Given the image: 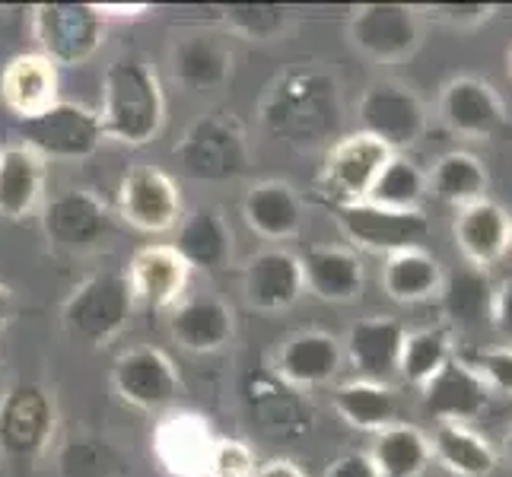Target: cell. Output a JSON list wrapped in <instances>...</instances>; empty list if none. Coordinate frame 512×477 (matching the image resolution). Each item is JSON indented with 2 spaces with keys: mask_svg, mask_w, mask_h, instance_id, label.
<instances>
[{
  "mask_svg": "<svg viewBox=\"0 0 512 477\" xmlns=\"http://www.w3.org/2000/svg\"><path fill=\"white\" fill-rule=\"evenodd\" d=\"M458 357L455 331L446 325H430V328H414L408 331L398 360V376L417 392H423L443 369Z\"/></svg>",
  "mask_w": 512,
  "mask_h": 477,
  "instance_id": "1f68e13d",
  "label": "cell"
},
{
  "mask_svg": "<svg viewBox=\"0 0 512 477\" xmlns=\"http://www.w3.org/2000/svg\"><path fill=\"white\" fill-rule=\"evenodd\" d=\"M226 23L249 39L268 42L287 26V10L277 4H233L226 7Z\"/></svg>",
  "mask_w": 512,
  "mask_h": 477,
  "instance_id": "ab89813d",
  "label": "cell"
},
{
  "mask_svg": "<svg viewBox=\"0 0 512 477\" xmlns=\"http://www.w3.org/2000/svg\"><path fill=\"white\" fill-rule=\"evenodd\" d=\"M487 322L503 338V344H512V277H503L493 284Z\"/></svg>",
  "mask_w": 512,
  "mask_h": 477,
  "instance_id": "7bdbcfd3",
  "label": "cell"
},
{
  "mask_svg": "<svg viewBox=\"0 0 512 477\" xmlns=\"http://www.w3.org/2000/svg\"><path fill=\"white\" fill-rule=\"evenodd\" d=\"M42 223L48 239L58 242L61 249H90L109 229V214L93 194L67 191L45 207Z\"/></svg>",
  "mask_w": 512,
  "mask_h": 477,
  "instance_id": "cb8c5ba5",
  "label": "cell"
},
{
  "mask_svg": "<svg viewBox=\"0 0 512 477\" xmlns=\"http://www.w3.org/2000/svg\"><path fill=\"white\" fill-rule=\"evenodd\" d=\"M369 462L376 465L379 477H423L433 465L430 433L398 420L392 427L373 433Z\"/></svg>",
  "mask_w": 512,
  "mask_h": 477,
  "instance_id": "f1b7e54d",
  "label": "cell"
},
{
  "mask_svg": "<svg viewBox=\"0 0 512 477\" xmlns=\"http://www.w3.org/2000/svg\"><path fill=\"white\" fill-rule=\"evenodd\" d=\"M102 7L93 4H39L32 10V35L39 55L51 64L77 67L96 55L102 45Z\"/></svg>",
  "mask_w": 512,
  "mask_h": 477,
  "instance_id": "9c48e42d",
  "label": "cell"
},
{
  "mask_svg": "<svg viewBox=\"0 0 512 477\" xmlns=\"http://www.w3.org/2000/svg\"><path fill=\"white\" fill-rule=\"evenodd\" d=\"M55 430V404L35 382H16L0 398V455L16 471L35 465Z\"/></svg>",
  "mask_w": 512,
  "mask_h": 477,
  "instance_id": "52a82bcc",
  "label": "cell"
},
{
  "mask_svg": "<svg viewBox=\"0 0 512 477\" xmlns=\"http://www.w3.org/2000/svg\"><path fill=\"white\" fill-rule=\"evenodd\" d=\"M125 277L134 299L150 309H166L179 303L188 284V264L172 245H144L134 252Z\"/></svg>",
  "mask_w": 512,
  "mask_h": 477,
  "instance_id": "44dd1931",
  "label": "cell"
},
{
  "mask_svg": "<svg viewBox=\"0 0 512 477\" xmlns=\"http://www.w3.org/2000/svg\"><path fill=\"white\" fill-rule=\"evenodd\" d=\"M344 363V347L331 331L309 328L296 331L280 344L274 357V373L287 385L296 388H319L328 385L334 376L341 373Z\"/></svg>",
  "mask_w": 512,
  "mask_h": 477,
  "instance_id": "e0dca14e",
  "label": "cell"
},
{
  "mask_svg": "<svg viewBox=\"0 0 512 477\" xmlns=\"http://www.w3.org/2000/svg\"><path fill=\"white\" fill-rule=\"evenodd\" d=\"M210 446H214V439H210L207 427L198 423V417H169L156 430V452H160L163 465L182 477L207 474Z\"/></svg>",
  "mask_w": 512,
  "mask_h": 477,
  "instance_id": "836d02e7",
  "label": "cell"
},
{
  "mask_svg": "<svg viewBox=\"0 0 512 477\" xmlns=\"http://www.w3.org/2000/svg\"><path fill=\"white\" fill-rule=\"evenodd\" d=\"M443 280H446L443 261H439L427 245L385 255L382 274H379L382 293L398 306H420V303H430V299H439Z\"/></svg>",
  "mask_w": 512,
  "mask_h": 477,
  "instance_id": "ffe728a7",
  "label": "cell"
},
{
  "mask_svg": "<svg viewBox=\"0 0 512 477\" xmlns=\"http://www.w3.org/2000/svg\"><path fill=\"white\" fill-rule=\"evenodd\" d=\"M395 153L373 134L353 131L334 140L325 166H322V188L334 198V204H357L366 201L373 191L379 172Z\"/></svg>",
  "mask_w": 512,
  "mask_h": 477,
  "instance_id": "7c38bea8",
  "label": "cell"
},
{
  "mask_svg": "<svg viewBox=\"0 0 512 477\" xmlns=\"http://www.w3.org/2000/svg\"><path fill=\"white\" fill-rule=\"evenodd\" d=\"M252 477H306V471L296 462H287V458H271V462L258 465Z\"/></svg>",
  "mask_w": 512,
  "mask_h": 477,
  "instance_id": "f6af8a7d",
  "label": "cell"
},
{
  "mask_svg": "<svg viewBox=\"0 0 512 477\" xmlns=\"http://www.w3.org/2000/svg\"><path fill=\"white\" fill-rule=\"evenodd\" d=\"M261 115L274 137L312 144L334 121V83L315 70H293L271 86Z\"/></svg>",
  "mask_w": 512,
  "mask_h": 477,
  "instance_id": "7a4b0ae2",
  "label": "cell"
},
{
  "mask_svg": "<svg viewBox=\"0 0 512 477\" xmlns=\"http://www.w3.org/2000/svg\"><path fill=\"white\" fill-rule=\"evenodd\" d=\"M357 121L363 134H373L392 153H401L420 144L423 134H427L430 109L414 86L385 77L373 80L363 90L357 102Z\"/></svg>",
  "mask_w": 512,
  "mask_h": 477,
  "instance_id": "277c9868",
  "label": "cell"
},
{
  "mask_svg": "<svg viewBox=\"0 0 512 477\" xmlns=\"http://www.w3.org/2000/svg\"><path fill=\"white\" fill-rule=\"evenodd\" d=\"M436 115L458 140H471V144L493 140L509 125V105L503 93L478 74L449 77L439 90Z\"/></svg>",
  "mask_w": 512,
  "mask_h": 477,
  "instance_id": "ba28073f",
  "label": "cell"
},
{
  "mask_svg": "<svg viewBox=\"0 0 512 477\" xmlns=\"http://www.w3.org/2000/svg\"><path fill=\"white\" fill-rule=\"evenodd\" d=\"M179 169L194 182H233L249 172V147L233 118L201 115L172 147Z\"/></svg>",
  "mask_w": 512,
  "mask_h": 477,
  "instance_id": "3957f363",
  "label": "cell"
},
{
  "mask_svg": "<svg viewBox=\"0 0 512 477\" xmlns=\"http://www.w3.org/2000/svg\"><path fill=\"white\" fill-rule=\"evenodd\" d=\"M229 51L214 35H185L172 51V74L185 90H214L229 77Z\"/></svg>",
  "mask_w": 512,
  "mask_h": 477,
  "instance_id": "e575fe53",
  "label": "cell"
},
{
  "mask_svg": "<svg viewBox=\"0 0 512 477\" xmlns=\"http://www.w3.org/2000/svg\"><path fill=\"white\" fill-rule=\"evenodd\" d=\"M506 64H509V77H512V48H509V55H506Z\"/></svg>",
  "mask_w": 512,
  "mask_h": 477,
  "instance_id": "c3c4849f",
  "label": "cell"
},
{
  "mask_svg": "<svg viewBox=\"0 0 512 477\" xmlns=\"http://www.w3.org/2000/svg\"><path fill=\"white\" fill-rule=\"evenodd\" d=\"M169 331L191 353H214L233 338V312L214 296H194L175 306Z\"/></svg>",
  "mask_w": 512,
  "mask_h": 477,
  "instance_id": "83f0119b",
  "label": "cell"
},
{
  "mask_svg": "<svg viewBox=\"0 0 512 477\" xmlns=\"http://www.w3.org/2000/svg\"><path fill=\"white\" fill-rule=\"evenodd\" d=\"M134 306L128 277L118 271H102L67 296L61 309L64 328L74 341L83 344H105L125 328Z\"/></svg>",
  "mask_w": 512,
  "mask_h": 477,
  "instance_id": "5b68a950",
  "label": "cell"
},
{
  "mask_svg": "<svg viewBox=\"0 0 512 477\" xmlns=\"http://www.w3.org/2000/svg\"><path fill=\"white\" fill-rule=\"evenodd\" d=\"M115 392L140 411H156L179 392V373L172 360L156 347H134L121 353L112 369Z\"/></svg>",
  "mask_w": 512,
  "mask_h": 477,
  "instance_id": "9a60e30c",
  "label": "cell"
},
{
  "mask_svg": "<svg viewBox=\"0 0 512 477\" xmlns=\"http://www.w3.org/2000/svg\"><path fill=\"white\" fill-rule=\"evenodd\" d=\"M427 179L430 198L455 210L490 198V169L471 150H446L443 156H436L433 169H427Z\"/></svg>",
  "mask_w": 512,
  "mask_h": 477,
  "instance_id": "484cf974",
  "label": "cell"
},
{
  "mask_svg": "<svg viewBox=\"0 0 512 477\" xmlns=\"http://www.w3.org/2000/svg\"><path fill=\"white\" fill-rule=\"evenodd\" d=\"M242 214L264 239H293L303 229V201L287 182H261L242 201Z\"/></svg>",
  "mask_w": 512,
  "mask_h": 477,
  "instance_id": "f546056e",
  "label": "cell"
},
{
  "mask_svg": "<svg viewBox=\"0 0 512 477\" xmlns=\"http://www.w3.org/2000/svg\"><path fill=\"white\" fill-rule=\"evenodd\" d=\"M404 338H408V328H404L401 318L366 315L347 328V338L341 341L344 360H350L360 379L385 382L388 376H398Z\"/></svg>",
  "mask_w": 512,
  "mask_h": 477,
  "instance_id": "2e32d148",
  "label": "cell"
},
{
  "mask_svg": "<svg viewBox=\"0 0 512 477\" xmlns=\"http://www.w3.org/2000/svg\"><path fill=\"white\" fill-rule=\"evenodd\" d=\"M331 404L338 417L353 430L379 433L398 423V395L388 382L376 379H350L331 392Z\"/></svg>",
  "mask_w": 512,
  "mask_h": 477,
  "instance_id": "4316f807",
  "label": "cell"
},
{
  "mask_svg": "<svg viewBox=\"0 0 512 477\" xmlns=\"http://www.w3.org/2000/svg\"><path fill=\"white\" fill-rule=\"evenodd\" d=\"M306 293L303 261L287 249H264L245 268V296L261 312H284Z\"/></svg>",
  "mask_w": 512,
  "mask_h": 477,
  "instance_id": "d6986e66",
  "label": "cell"
},
{
  "mask_svg": "<svg viewBox=\"0 0 512 477\" xmlns=\"http://www.w3.org/2000/svg\"><path fill=\"white\" fill-rule=\"evenodd\" d=\"M10 312H13V293L4 287V284H0V325H4L7 322V318H10Z\"/></svg>",
  "mask_w": 512,
  "mask_h": 477,
  "instance_id": "bcb514c9",
  "label": "cell"
},
{
  "mask_svg": "<svg viewBox=\"0 0 512 477\" xmlns=\"http://www.w3.org/2000/svg\"><path fill=\"white\" fill-rule=\"evenodd\" d=\"M166 102L160 80L140 58H118L105 70L102 134L125 147H144L160 134Z\"/></svg>",
  "mask_w": 512,
  "mask_h": 477,
  "instance_id": "6da1fadb",
  "label": "cell"
},
{
  "mask_svg": "<svg viewBox=\"0 0 512 477\" xmlns=\"http://www.w3.org/2000/svg\"><path fill=\"white\" fill-rule=\"evenodd\" d=\"M58 468L64 477H128L131 471L118 449L99 436L67 439V446L58 455Z\"/></svg>",
  "mask_w": 512,
  "mask_h": 477,
  "instance_id": "74e56055",
  "label": "cell"
},
{
  "mask_svg": "<svg viewBox=\"0 0 512 477\" xmlns=\"http://www.w3.org/2000/svg\"><path fill=\"white\" fill-rule=\"evenodd\" d=\"M423 408L439 423H474L490 408V388L474 373V366L458 357L423 388Z\"/></svg>",
  "mask_w": 512,
  "mask_h": 477,
  "instance_id": "ac0fdd59",
  "label": "cell"
},
{
  "mask_svg": "<svg viewBox=\"0 0 512 477\" xmlns=\"http://www.w3.org/2000/svg\"><path fill=\"white\" fill-rule=\"evenodd\" d=\"M500 462H506L509 468H512V423L506 427V433H503V443H500Z\"/></svg>",
  "mask_w": 512,
  "mask_h": 477,
  "instance_id": "7dc6e473",
  "label": "cell"
},
{
  "mask_svg": "<svg viewBox=\"0 0 512 477\" xmlns=\"http://www.w3.org/2000/svg\"><path fill=\"white\" fill-rule=\"evenodd\" d=\"M255 455L239 439H214L207 458L210 477H252L255 474Z\"/></svg>",
  "mask_w": 512,
  "mask_h": 477,
  "instance_id": "b9f144b4",
  "label": "cell"
},
{
  "mask_svg": "<svg viewBox=\"0 0 512 477\" xmlns=\"http://www.w3.org/2000/svg\"><path fill=\"white\" fill-rule=\"evenodd\" d=\"M303 261V280L312 296L325 303H353L363 293V261L353 249L344 245H315L306 252Z\"/></svg>",
  "mask_w": 512,
  "mask_h": 477,
  "instance_id": "7402d4cb",
  "label": "cell"
},
{
  "mask_svg": "<svg viewBox=\"0 0 512 477\" xmlns=\"http://www.w3.org/2000/svg\"><path fill=\"white\" fill-rule=\"evenodd\" d=\"M452 242L462 255V264L493 271L512 252V214L493 198L455 210Z\"/></svg>",
  "mask_w": 512,
  "mask_h": 477,
  "instance_id": "4fadbf2b",
  "label": "cell"
},
{
  "mask_svg": "<svg viewBox=\"0 0 512 477\" xmlns=\"http://www.w3.org/2000/svg\"><path fill=\"white\" fill-rule=\"evenodd\" d=\"M325 477H379L376 465L369 462V455H360V452H350V455H341L334 458L328 465Z\"/></svg>",
  "mask_w": 512,
  "mask_h": 477,
  "instance_id": "ee69618b",
  "label": "cell"
},
{
  "mask_svg": "<svg viewBox=\"0 0 512 477\" xmlns=\"http://www.w3.org/2000/svg\"><path fill=\"white\" fill-rule=\"evenodd\" d=\"M0 96L13 115H39L58 102V67L45 55H16L0 74Z\"/></svg>",
  "mask_w": 512,
  "mask_h": 477,
  "instance_id": "d4e9b609",
  "label": "cell"
},
{
  "mask_svg": "<svg viewBox=\"0 0 512 477\" xmlns=\"http://www.w3.org/2000/svg\"><path fill=\"white\" fill-rule=\"evenodd\" d=\"M334 220L341 233L360 245V249L395 255L401 249H417L430 236V217L427 214H398L369 201L357 204H334Z\"/></svg>",
  "mask_w": 512,
  "mask_h": 477,
  "instance_id": "8fae6325",
  "label": "cell"
},
{
  "mask_svg": "<svg viewBox=\"0 0 512 477\" xmlns=\"http://www.w3.org/2000/svg\"><path fill=\"white\" fill-rule=\"evenodd\" d=\"M16 134L23 137V147L55 159H86L105 140L96 112H90L86 105L61 99L39 115L16 121Z\"/></svg>",
  "mask_w": 512,
  "mask_h": 477,
  "instance_id": "30bf717a",
  "label": "cell"
},
{
  "mask_svg": "<svg viewBox=\"0 0 512 477\" xmlns=\"http://www.w3.org/2000/svg\"><path fill=\"white\" fill-rule=\"evenodd\" d=\"M229 229L214 207H198L191 217L182 220L179 236H175L172 249L179 258L198 271H217L229 261Z\"/></svg>",
  "mask_w": 512,
  "mask_h": 477,
  "instance_id": "d6a6232c",
  "label": "cell"
},
{
  "mask_svg": "<svg viewBox=\"0 0 512 477\" xmlns=\"http://www.w3.org/2000/svg\"><path fill=\"white\" fill-rule=\"evenodd\" d=\"M430 198V179L427 169H420L414 159L395 153L379 172V179L369 191V204L398 210V214H423V204Z\"/></svg>",
  "mask_w": 512,
  "mask_h": 477,
  "instance_id": "8d00e7d4",
  "label": "cell"
},
{
  "mask_svg": "<svg viewBox=\"0 0 512 477\" xmlns=\"http://www.w3.org/2000/svg\"><path fill=\"white\" fill-rule=\"evenodd\" d=\"M465 360L474 366V373L484 379V385L490 388V395H500V398L512 401V344L481 347Z\"/></svg>",
  "mask_w": 512,
  "mask_h": 477,
  "instance_id": "60d3db41",
  "label": "cell"
},
{
  "mask_svg": "<svg viewBox=\"0 0 512 477\" xmlns=\"http://www.w3.org/2000/svg\"><path fill=\"white\" fill-rule=\"evenodd\" d=\"M433 462L452 477H490L500 468V452L474 423H436L430 436Z\"/></svg>",
  "mask_w": 512,
  "mask_h": 477,
  "instance_id": "603a6c76",
  "label": "cell"
},
{
  "mask_svg": "<svg viewBox=\"0 0 512 477\" xmlns=\"http://www.w3.org/2000/svg\"><path fill=\"white\" fill-rule=\"evenodd\" d=\"M423 23H433L439 29H449L458 35H471L497 20L500 7L497 4H427L417 7Z\"/></svg>",
  "mask_w": 512,
  "mask_h": 477,
  "instance_id": "f35d334b",
  "label": "cell"
},
{
  "mask_svg": "<svg viewBox=\"0 0 512 477\" xmlns=\"http://www.w3.org/2000/svg\"><path fill=\"white\" fill-rule=\"evenodd\" d=\"M42 182L45 166L39 153L23 144L0 150V217L23 220L39 204Z\"/></svg>",
  "mask_w": 512,
  "mask_h": 477,
  "instance_id": "4dcf8cb0",
  "label": "cell"
},
{
  "mask_svg": "<svg viewBox=\"0 0 512 477\" xmlns=\"http://www.w3.org/2000/svg\"><path fill=\"white\" fill-rule=\"evenodd\" d=\"M347 42L373 64H401L423 45V16L408 4H363L347 20Z\"/></svg>",
  "mask_w": 512,
  "mask_h": 477,
  "instance_id": "8992f818",
  "label": "cell"
},
{
  "mask_svg": "<svg viewBox=\"0 0 512 477\" xmlns=\"http://www.w3.org/2000/svg\"><path fill=\"white\" fill-rule=\"evenodd\" d=\"M493 284L487 271L462 264L458 271H446L443 290H439V309H443L446 328H474L487 318Z\"/></svg>",
  "mask_w": 512,
  "mask_h": 477,
  "instance_id": "d590c367",
  "label": "cell"
},
{
  "mask_svg": "<svg viewBox=\"0 0 512 477\" xmlns=\"http://www.w3.org/2000/svg\"><path fill=\"white\" fill-rule=\"evenodd\" d=\"M118 207L134 229L166 233L182 217V194L172 175L153 166H137L125 175L118 191Z\"/></svg>",
  "mask_w": 512,
  "mask_h": 477,
  "instance_id": "5bb4252c",
  "label": "cell"
}]
</instances>
